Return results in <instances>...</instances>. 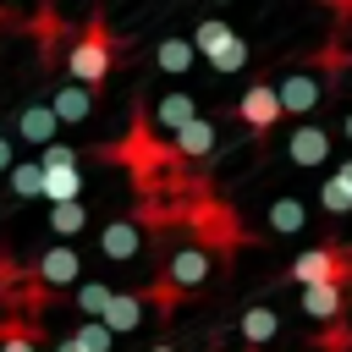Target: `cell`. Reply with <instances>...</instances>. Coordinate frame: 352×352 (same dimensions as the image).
I'll return each instance as SVG.
<instances>
[{"instance_id":"10","label":"cell","mask_w":352,"mask_h":352,"mask_svg":"<svg viewBox=\"0 0 352 352\" xmlns=\"http://www.w3.org/2000/svg\"><path fill=\"white\" fill-rule=\"evenodd\" d=\"M275 94H280V116H308L324 99V82L302 72V77H286V88H275Z\"/></svg>"},{"instance_id":"13","label":"cell","mask_w":352,"mask_h":352,"mask_svg":"<svg viewBox=\"0 0 352 352\" xmlns=\"http://www.w3.org/2000/svg\"><path fill=\"white\" fill-rule=\"evenodd\" d=\"M77 270H82V258H77V248H66V242L38 258V280H44V286H72Z\"/></svg>"},{"instance_id":"23","label":"cell","mask_w":352,"mask_h":352,"mask_svg":"<svg viewBox=\"0 0 352 352\" xmlns=\"http://www.w3.org/2000/svg\"><path fill=\"white\" fill-rule=\"evenodd\" d=\"M72 302H77L82 319H99V314L110 308V286H104V280H82V286L72 292Z\"/></svg>"},{"instance_id":"4","label":"cell","mask_w":352,"mask_h":352,"mask_svg":"<svg viewBox=\"0 0 352 352\" xmlns=\"http://www.w3.org/2000/svg\"><path fill=\"white\" fill-rule=\"evenodd\" d=\"M236 121H242L253 138H270V132L280 126V94H275V82H253V88H242V99H236Z\"/></svg>"},{"instance_id":"30","label":"cell","mask_w":352,"mask_h":352,"mask_svg":"<svg viewBox=\"0 0 352 352\" xmlns=\"http://www.w3.org/2000/svg\"><path fill=\"white\" fill-rule=\"evenodd\" d=\"M16 160H11V138H0V170H11Z\"/></svg>"},{"instance_id":"19","label":"cell","mask_w":352,"mask_h":352,"mask_svg":"<svg viewBox=\"0 0 352 352\" xmlns=\"http://www.w3.org/2000/svg\"><path fill=\"white\" fill-rule=\"evenodd\" d=\"M44 198H50V204H72V198H82V170H77V165H66V170H44Z\"/></svg>"},{"instance_id":"26","label":"cell","mask_w":352,"mask_h":352,"mask_svg":"<svg viewBox=\"0 0 352 352\" xmlns=\"http://www.w3.org/2000/svg\"><path fill=\"white\" fill-rule=\"evenodd\" d=\"M319 204H324L330 214H352V187H346L341 176H324V187H319Z\"/></svg>"},{"instance_id":"7","label":"cell","mask_w":352,"mask_h":352,"mask_svg":"<svg viewBox=\"0 0 352 352\" xmlns=\"http://www.w3.org/2000/svg\"><path fill=\"white\" fill-rule=\"evenodd\" d=\"M204 275H209V248H182V253L165 258V280H170L176 292L204 286Z\"/></svg>"},{"instance_id":"25","label":"cell","mask_w":352,"mask_h":352,"mask_svg":"<svg viewBox=\"0 0 352 352\" xmlns=\"http://www.w3.org/2000/svg\"><path fill=\"white\" fill-rule=\"evenodd\" d=\"M72 341H77L82 352H110V341H116V336H110V324H104V319H82Z\"/></svg>"},{"instance_id":"17","label":"cell","mask_w":352,"mask_h":352,"mask_svg":"<svg viewBox=\"0 0 352 352\" xmlns=\"http://www.w3.org/2000/svg\"><path fill=\"white\" fill-rule=\"evenodd\" d=\"M192 116H198V110H192V99H187V94H165V99L154 104V126H160V132H182Z\"/></svg>"},{"instance_id":"31","label":"cell","mask_w":352,"mask_h":352,"mask_svg":"<svg viewBox=\"0 0 352 352\" xmlns=\"http://www.w3.org/2000/svg\"><path fill=\"white\" fill-rule=\"evenodd\" d=\"M55 352H82V346H77V341H72V336H66V341H60V346H55Z\"/></svg>"},{"instance_id":"29","label":"cell","mask_w":352,"mask_h":352,"mask_svg":"<svg viewBox=\"0 0 352 352\" xmlns=\"http://www.w3.org/2000/svg\"><path fill=\"white\" fill-rule=\"evenodd\" d=\"M0 352H38V346H33V336H28V330H16V324H11V330H0Z\"/></svg>"},{"instance_id":"35","label":"cell","mask_w":352,"mask_h":352,"mask_svg":"<svg viewBox=\"0 0 352 352\" xmlns=\"http://www.w3.org/2000/svg\"><path fill=\"white\" fill-rule=\"evenodd\" d=\"M6 22H11V16H6V11H0V28H6Z\"/></svg>"},{"instance_id":"6","label":"cell","mask_w":352,"mask_h":352,"mask_svg":"<svg viewBox=\"0 0 352 352\" xmlns=\"http://www.w3.org/2000/svg\"><path fill=\"white\" fill-rule=\"evenodd\" d=\"M286 160H292V165H302V170L324 165V160H330V132H324V126H314V121H308V126H297V132L286 138Z\"/></svg>"},{"instance_id":"1","label":"cell","mask_w":352,"mask_h":352,"mask_svg":"<svg viewBox=\"0 0 352 352\" xmlns=\"http://www.w3.org/2000/svg\"><path fill=\"white\" fill-rule=\"evenodd\" d=\"M116 60H121V44H116L110 22H104V16H88V22L72 33L66 77H72V82H82V88H99V82L116 72Z\"/></svg>"},{"instance_id":"21","label":"cell","mask_w":352,"mask_h":352,"mask_svg":"<svg viewBox=\"0 0 352 352\" xmlns=\"http://www.w3.org/2000/svg\"><path fill=\"white\" fill-rule=\"evenodd\" d=\"M275 330H280L275 308H248V314H242V341H248V346H264V341H275Z\"/></svg>"},{"instance_id":"20","label":"cell","mask_w":352,"mask_h":352,"mask_svg":"<svg viewBox=\"0 0 352 352\" xmlns=\"http://www.w3.org/2000/svg\"><path fill=\"white\" fill-rule=\"evenodd\" d=\"M88 226V204L82 198H72V204H50V231L55 236H77Z\"/></svg>"},{"instance_id":"16","label":"cell","mask_w":352,"mask_h":352,"mask_svg":"<svg viewBox=\"0 0 352 352\" xmlns=\"http://www.w3.org/2000/svg\"><path fill=\"white\" fill-rule=\"evenodd\" d=\"M231 38H236V33H231V22H220V16H204V22L192 28V50H198L204 60H209V55H220Z\"/></svg>"},{"instance_id":"11","label":"cell","mask_w":352,"mask_h":352,"mask_svg":"<svg viewBox=\"0 0 352 352\" xmlns=\"http://www.w3.org/2000/svg\"><path fill=\"white\" fill-rule=\"evenodd\" d=\"M50 110H55V121H60V126H77V121H88V110H94V88L66 82V88H55V94H50Z\"/></svg>"},{"instance_id":"12","label":"cell","mask_w":352,"mask_h":352,"mask_svg":"<svg viewBox=\"0 0 352 352\" xmlns=\"http://www.w3.org/2000/svg\"><path fill=\"white\" fill-rule=\"evenodd\" d=\"M55 132H60V121H55L50 104H22L16 110V138L22 143H38L44 148V143H55Z\"/></svg>"},{"instance_id":"24","label":"cell","mask_w":352,"mask_h":352,"mask_svg":"<svg viewBox=\"0 0 352 352\" xmlns=\"http://www.w3.org/2000/svg\"><path fill=\"white\" fill-rule=\"evenodd\" d=\"M270 226H275V231H302L308 214H302L297 198H275V204H270Z\"/></svg>"},{"instance_id":"15","label":"cell","mask_w":352,"mask_h":352,"mask_svg":"<svg viewBox=\"0 0 352 352\" xmlns=\"http://www.w3.org/2000/svg\"><path fill=\"white\" fill-rule=\"evenodd\" d=\"M99 319L110 324V336L138 330V319H143V292H110V308H104Z\"/></svg>"},{"instance_id":"27","label":"cell","mask_w":352,"mask_h":352,"mask_svg":"<svg viewBox=\"0 0 352 352\" xmlns=\"http://www.w3.org/2000/svg\"><path fill=\"white\" fill-rule=\"evenodd\" d=\"M209 66H214V72H242V66H248V44H242V38H231L220 55H209Z\"/></svg>"},{"instance_id":"34","label":"cell","mask_w":352,"mask_h":352,"mask_svg":"<svg viewBox=\"0 0 352 352\" xmlns=\"http://www.w3.org/2000/svg\"><path fill=\"white\" fill-rule=\"evenodd\" d=\"M148 352H176V346H165V341H160V346H148Z\"/></svg>"},{"instance_id":"36","label":"cell","mask_w":352,"mask_h":352,"mask_svg":"<svg viewBox=\"0 0 352 352\" xmlns=\"http://www.w3.org/2000/svg\"><path fill=\"white\" fill-rule=\"evenodd\" d=\"M33 6H50V0H33Z\"/></svg>"},{"instance_id":"2","label":"cell","mask_w":352,"mask_h":352,"mask_svg":"<svg viewBox=\"0 0 352 352\" xmlns=\"http://www.w3.org/2000/svg\"><path fill=\"white\" fill-rule=\"evenodd\" d=\"M286 275H292L297 286H346V280H352V253L336 248V242H319V248L297 253V258L286 264Z\"/></svg>"},{"instance_id":"8","label":"cell","mask_w":352,"mask_h":352,"mask_svg":"<svg viewBox=\"0 0 352 352\" xmlns=\"http://www.w3.org/2000/svg\"><path fill=\"white\" fill-rule=\"evenodd\" d=\"M99 248H104V258L110 264H126V258H138V248H143V231H138V220L126 214V220H110L104 231H99Z\"/></svg>"},{"instance_id":"33","label":"cell","mask_w":352,"mask_h":352,"mask_svg":"<svg viewBox=\"0 0 352 352\" xmlns=\"http://www.w3.org/2000/svg\"><path fill=\"white\" fill-rule=\"evenodd\" d=\"M341 132H346V138H352V110H346V121H341Z\"/></svg>"},{"instance_id":"32","label":"cell","mask_w":352,"mask_h":352,"mask_svg":"<svg viewBox=\"0 0 352 352\" xmlns=\"http://www.w3.org/2000/svg\"><path fill=\"white\" fill-rule=\"evenodd\" d=\"M336 176H341V182H346V187H352V160H346V165H341V170H336Z\"/></svg>"},{"instance_id":"14","label":"cell","mask_w":352,"mask_h":352,"mask_svg":"<svg viewBox=\"0 0 352 352\" xmlns=\"http://www.w3.org/2000/svg\"><path fill=\"white\" fill-rule=\"evenodd\" d=\"M302 314L336 324V319L346 314V286H302Z\"/></svg>"},{"instance_id":"22","label":"cell","mask_w":352,"mask_h":352,"mask_svg":"<svg viewBox=\"0 0 352 352\" xmlns=\"http://www.w3.org/2000/svg\"><path fill=\"white\" fill-rule=\"evenodd\" d=\"M6 176H11V192H16V198H44V165H38V160L11 165Z\"/></svg>"},{"instance_id":"5","label":"cell","mask_w":352,"mask_h":352,"mask_svg":"<svg viewBox=\"0 0 352 352\" xmlns=\"http://www.w3.org/2000/svg\"><path fill=\"white\" fill-rule=\"evenodd\" d=\"M28 33L38 38V60H44V72H55V60H60V38H66V22L55 16V6H33Z\"/></svg>"},{"instance_id":"28","label":"cell","mask_w":352,"mask_h":352,"mask_svg":"<svg viewBox=\"0 0 352 352\" xmlns=\"http://www.w3.org/2000/svg\"><path fill=\"white\" fill-rule=\"evenodd\" d=\"M44 170H66V165H77V148L72 143H44V160H38Z\"/></svg>"},{"instance_id":"3","label":"cell","mask_w":352,"mask_h":352,"mask_svg":"<svg viewBox=\"0 0 352 352\" xmlns=\"http://www.w3.org/2000/svg\"><path fill=\"white\" fill-rule=\"evenodd\" d=\"M182 214H187V226L204 236L198 248H220V253H231V248L248 242V231L236 226V214H231L226 204H214V198H198V204H187Z\"/></svg>"},{"instance_id":"9","label":"cell","mask_w":352,"mask_h":352,"mask_svg":"<svg viewBox=\"0 0 352 352\" xmlns=\"http://www.w3.org/2000/svg\"><path fill=\"white\" fill-rule=\"evenodd\" d=\"M214 148V121H204V116H192L182 132H170V154L187 165V160H204Z\"/></svg>"},{"instance_id":"18","label":"cell","mask_w":352,"mask_h":352,"mask_svg":"<svg viewBox=\"0 0 352 352\" xmlns=\"http://www.w3.org/2000/svg\"><path fill=\"white\" fill-rule=\"evenodd\" d=\"M192 60H198L192 38H160V50H154V66H160V72H176V77H182Z\"/></svg>"},{"instance_id":"37","label":"cell","mask_w":352,"mask_h":352,"mask_svg":"<svg viewBox=\"0 0 352 352\" xmlns=\"http://www.w3.org/2000/svg\"><path fill=\"white\" fill-rule=\"evenodd\" d=\"M214 6H226V0H214Z\"/></svg>"}]
</instances>
